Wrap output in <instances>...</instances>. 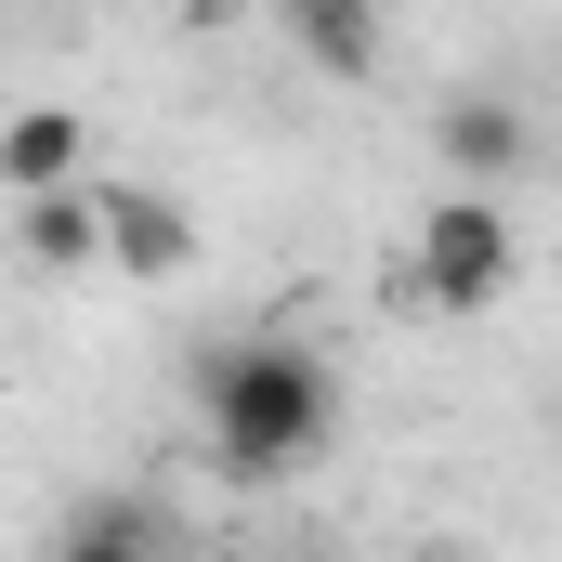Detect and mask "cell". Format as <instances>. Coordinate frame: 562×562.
I'll use <instances>...</instances> for the list:
<instances>
[{
    "instance_id": "6da1fadb",
    "label": "cell",
    "mask_w": 562,
    "mask_h": 562,
    "mask_svg": "<svg viewBox=\"0 0 562 562\" xmlns=\"http://www.w3.org/2000/svg\"><path fill=\"white\" fill-rule=\"evenodd\" d=\"M327 431H340V367H327L314 340L236 327V340L196 353V445H210L223 484H288V471H314Z\"/></svg>"
},
{
    "instance_id": "7a4b0ae2",
    "label": "cell",
    "mask_w": 562,
    "mask_h": 562,
    "mask_svg": "<svg viewBox=\"0 0 562 562\" xmlns=\"http://www.w3.org/2000/svg\"><path fill=\"white\" fill-rule=\"evenodd\" d=\"M524 276V223H510V196L497 183H445L419 210V236H406V288H419V314H497Z\"/></svg>"
},
{
    "instance_id": "3957f363",
    "label": "cell",
    "mask_w": 562,
    "mask_h": 562,
    "mask_svg": "<svg viewBox=\"0 0 562 562\" xmlns=\"http://www.w3.org/2000/svg\"><path fill=\"white\" fill-rule=\"evenodd\" d=\"M105 276H132V288L196 276V210H183L170 183H132V170H105Z\"/></svg>"
},
{
    "instance_id": "277c9868",
    "label": "cell",
    "mask_w": 562,
    "mask_h": 562,
    "mask_svg": "<svg viewBox=\"0 0 562 562\" xmlns=\"http://www.w3.org/2000/svg\"><path fill=\"white\" fill-rule=\"evenodd\" d=\"M431 144H445V170H458V183H524L537 119H524L510 92H445V105H431Z\"/></svg>"
},
{
    "instance_id": "5b68a950",
    "label": "cell",
    "mask_w": 562,
    "mask_h": 562,
    "mask_svg": "<svg viewBox=\"0 0 562 562\" xmlns=\"http://www.w3.org/2000/svg\"><path fill=\"white\" fill-rule=\"evenodd\" d=\"M13 236H26V262H40V276L105 262V170H92V183H53V196H13Z\"/></svg>"
},
{
    "instance_id": "8992f818",
    "label": "cell",
    "mask_w": 562,
    "mask_h": 562,
    "mask_svg": "<svg viewBox=\"0 0 562 562\" xmlns=\"http://www.w3.org/2000/svg\"><path fill=\"white\" fill-rule=\"evenodd\" d=\"M276 26L314 79H380V0H276Z\"/></svg>"
},
{
    "instance_id": "52a82bcc",
    "label": "cell",
    "mask_w": 562,
    "mask_h": 562,
    "mask_svg": "<svg viewBox=\"0 0 562 562\" xmlns=\"http://www.w3.org/2000/svg\"><path fill=\"white\" fill-rule=\"evenodd\" d=\"M0 183H13V196L92 183V119H79V105H26V119L0 132Z\"/></svg>"
},
{
    "instance_id": "ba28073f",
    "label": "cell",
    "mask_w": 562,
    "mask_h": 562,
    "mask_svg": "<svg viewBox=\"0 0 562 562\" xmlns=\"http://www.w3.org/2000/svg\"><path fill=\"white\" fill-rule=\"evenodd\" d=\"M53 562H170V524L144 497H79L66 537H53Z\"/></svg>"
}]
</instances>
